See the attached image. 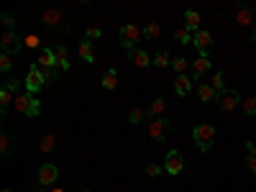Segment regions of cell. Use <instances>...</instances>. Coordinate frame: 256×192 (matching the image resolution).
<instances>
[{
    "instance_id": "cell-4",
    "label": "cell",
    "mask_w": 256,
    "mask_h": 192,
    "mask_svg": "<svg viewBox=\"0 0 256 192\" xmlns=\"http://www.w3.org/2000/svg\"><path fill=\"white\" fill-rule=\"evenodd\" d=\"M141 36H143V31L139 26H133V24H123L120 31H118V39H120V44H123V49H128V51H133V47L139 44Z\"/></svg>"
},
{
    "instance_id": "cell-5",
    "label": "cell",
    "mask_w": 256,
    "mask_h": 192,
    "mask_svg": "<svg viewBox=\"0 0 256 192\" xmlns=\"http://www.w3.org/2000/svg\"><path fill=\"white\" fill-rule=\"evenodd\" d=\"M0 47H3L5 54L16 56L21 49H23V39H21L16 31H3V36H0Z\"/></svg>"
},
{
    "instance_id": "cell-32",
    "label": "cell",
    "mask_w": 256,
    "mask_h": 192,
    "mask_svg": "<svg viewBox=\"0 0 256 192\" xmlns=\"http://www.w3.org/2000/svg\"><path fill=\"white\" fill-rule=\"evenodd\" d=\"M241 108H243V113H246L249 118L256 116V97H246V100L241 103Z\"/></svg>"
},
{
    "instance_id": "cell-15",
    "label": "cell",
    "mask_w": 256,
    "mask_h": 192,
    "mask_svg": "<svg viewBox=\"0 0 256 192\" xmlns=\"http://www.w3.org/2000/svg\"><path fill=\"white\" fill-rule=\"evenodd\" d=\"M190 90H192V80L187 74H177V80H174V93L185 97V95H190Z\"/></svg>"
},
{
    "instance_id": "cell-26",
    "label": "cell",
    "mask_w": 256,
    "mask_h": 192,
    "mask_svg": "<svg viewBox=\"0 0 256 192\" xmlns=\"http://www.w3.org/2000/svg\"><path fill=\"white\" fill-rule=\"evenodd\" d=\"M192 36H195V33L187 26H180L174 31V41H180V44H192Z\"/></svg>"
},
{
    "instance_id": "cell-42",
    "label": "cell",
    "mask_w": 256,
    "mask_h": 192,
    "mask_svg": "<svg viewBox=\"0 0 256 192\" xmlns=\"http://www.w3.org/2000/svg\"><path fill=\"white\" fill-rule=\"evenodd\" d=\"M77 192H93L90 187H80V190H77Z\"/></svg>"
},
{
    "instance_id": "cell-25",
    "label": "cell",
    "mask_w": 256,
    "mask_h": 192,
    "mask_svg": "<svg viewBox=\"0 0 256 192\" xmlns=\"http://www.w3.org/2000/svg\"><path fill=\"white\" fill-rule=\"evenodd\" d=\"M54 146H57V136H54V133H44L39 149H41L44 154H51V151H54Z\"/></svg>"
},
{
    "instance_id": "cell-13",
    "label": "cell",
    "mask_w": 256,
    "mask_h": 192,
    "mask_svg": "<svg viewBox=\"0 0 256 192\" xmlns=\"http://www.w3.org/2000/svg\"><path fill=\"white\" fill-rule=\"evenodd\" d=\"M36 67H41V70H57V54H54V49H41L39 51V59H36Z\"/></svg>"
},
{
    "instance_id": "cell-2",
    "label": "cell",
    "mask_w": 256,
    "mask_h": 192,
    "mask_svg": "<svg viewBox=\"0 0 256 192\" xmlns=\"http://www.w3.org/2000/svg\"><path fill=\"white\" fill-rule=\"evenodd\" d=\"M16 110L18 113H23L26 118H39L41 116V103H39V97L36 95H28V93H21L16 95Z\"/></svg>"
},
{
    "instance_id": "cell-23",
    "label": "cell",
    "mask_w": 256,
    "mask_h": 192,
    "mask_svg": "<svg viewBox=\"0 0 256 192\" xmlns=\"http://www.w3.org/2000/svg\"><path fill=\"white\" fill-rule=\"evenodd\" d=\"M149 113H151V118H164V113H166V100H164V97H157V100L149 105Z\"/></svg>"
},
{
    "instance_id": "cell-29",
    "label": "cell",
    "mask_w": 256,
    "mask_h": 192,
    "mask_svg": "<svg viewBox=\"0 0 256 192\" xmlns=\"http://www.w3.org/2000/svg\"><path fill=\"white\" fill-rule=\"evenodd\" d=\"M13 100H16V95L13 93H10V90H5V87H0V110H8V105L10 103H13Z\"/></svg>"
},
{
    "instance_id": "cell-21",
    "label": "cell",
    "mask_w": 256,
    "mask_h": 192,
    "mask_svg": "<svg viewBox=\"0 0 256 192\" xmlns=\"http://www.w3.org/2000/svg\"><path fill=\"white\" fill-rule=\"evenodd\" d=\"M54 54H57V64H59V70H62V72L70 70V54H67V47H64V44H59V47L54 49Z\"/></svg>"
},
{
    "instance_id": "cell-28",
    "label": "cell",
    "mask_w": 256,
    "mask_h": 192,
    "mask_svg": "<svg viewBox=\"0 0 256 192\" xmlns=\"http://www.w3.org/2000/svg\"><path fill=\"white\" fill-rule=\"evenodd\" d=\"M3 87L10 90L13 95H21V87H26V82H23V80H18V77H8V80L3 82Z\"/></svg>"
},
{
    "instance_id": "cell-10",
    "label": "cell",
    "mask_w": 256,
    "mask_h": 192,
    "mask_svg": "<svg viewBox=\"0 0 256 192\" xmlns=\"http://www.w3.org/2000/svg\"><path fill=\"white\" fill-rule=\"evenodd\" d=\"M182 169H185V156L180 151H169V154H166V159H164V172L166 174L177 177V174H182Z\"/></svg>"
},
{
    "instance_id": "cell-17",
    "label": "cell",
    "mask_w": 256,
    "mask_h": 192,
    "mask_svg": "<svg viewBox=\"0 0 256 192\" xmlns=\"http://www.w3.org/2000/svg\"><path fill=\"white\" fill-rule=\"evenodd\" d=\"M131 59H133V64H136L139 70H146L149 64H154V59H151V56L143 51V49H133V51H131Z\"/></svg>"
},
{
    "instance_id": "cell-44",
    "label": "cell",
    "mask_w": 256,
    "mask_h": 192,
    "mask_svg": "<svg viewBox=\"0 0 256 192\" xmlns=\"http://www.w3.org/2000/svg\"><path fill=\"white\" fill-rule=\"evenodd\" d=\"M3 192H13V190H8V187H5V190H3Z\"/></svg>"
},
{
    "instance_id": "cell-6",
    "label": "cell",
    "mask_w": 256,
    "mask_h": 192,
    "mask_svg": "<svg viewBox=\"0 0 256 192\" xmlns=\"http://www.w3.org/2000/svg\"><path fill=\"white\" fill-rule=\"evenodd\" d=\"M169 131H172V123L166 120V118H151V123H149V136L154 141L164 144L166 141V133H169Z\"/></svg>"
},
{
    "instance_id": "cell-40",
    "label": "cell",
    "mask_w": 256,
    "mask_h": 192,
    "mask_svg": "<svg viewBox=\"0 0 256 192\" xmlns=\"http://www.w3.org/2000/svg\"><path fill=\"white\" fill-rule=\"evenodd\" d=\"M246 169L251 174H256V156H246Z\"/></svg>"
},
{
    "instance_id": "cell-12",
    "label": "cell",
    "mask_w": 256,
    "mask_h": 192,
    "mask_svg": "<svg viewBox=\"0 0 256 192\" xmlns=\"http://www.w3.org/2000/svg\"><path fill=\"white\" fill-rule=\"evenodd\" d=\"M236 24H238V26H251V24H256V18H254V5H251V3L238 5V10H236Z\"/></svg>"
},
{
    "instance_id": "cell-27",
    "label": "cell",
    "mask_w": 256,
    "mask_h": 192,
    "mask_svg": "<svg viewBox=\"0 0 256 192\" xmlns=\"http://www.w3.org/2000/svg\"><path fill=\"white\" fill-rule=\"evenodd\" d=\"M103 87L105 90H118V72L116 70H108L103 74Z\"/></svg>"
},
{
    "instance_id": "cell-41",
    "label": "cell",
    "mask_w": 256,
    "mask_h": 192,
    "mask_svg": "<svg viewBox=\"0 0 256 192\" xmlns=\"http://www.w3.org/2000/svg\"><path fill=\"white\" fill-rule=\"evenodd\" d=\"M251 41L256 44V24H254V31H251Z\"/></svg>"
},
{
    "instance_id": "cell-16",
    "label": "cell",
    "mask_w": 256,
    "mask_h": 192,
    "mask_svg": "<svg viewBox=\"0 0 256 192\" xmlns=\"http://www.w3.org/2000/svg\"><path fill=\"white\" fill-rule=\"evenodd\" d=\"M197 97L203 100V103H215L218 93L213 90V85H210V82H200V87H197Z\"/></svg>"
},
{
    "instance_id": "cell-19",
    "label": "cell",
    "mask_w": 256,
    "mask_h": 192,
    "mask_svg": "<svg viewBox=\"0 0 256 192\" xmlns=\"http://www.w3.org/2000/svg\"><path fill=\"white\" fill-rule=\"evenodd\" d=\"M77 54L82 56V62L87 64H95V54H93V41H80V47H77Z\"/></svg>"
},
{
    "instance_id": "cell-24",
    "label": "cell",
    "mask_w": 256,
    "mask_h": 192,
    "mask_svg": "<svg viewBox=\"0 0 256 192\" xmlns=\"http://www.w3.org/2000/svg\"><path fill=\"white\" fill-rule=\"evenodd\" d=\"M154 67H159V70H164V67H172V56L166 49H159L157 54H154Z\"/></svg>"
},
{
    "instance_id": "cell-9",
    "label": "cell",
    "mask_w": 256,
    "mask_h": 192,
    "mask_svg": "<svg viewBox=\"0 0 256 192\" xmlns=\"http://www.w3.org/2000/svg\"><path fill=\"white\" fill-rule=\"evenodd\" d=\"M36 179H39L41 187L57 185V179H59V169H57V164H41L39 172H36Z\"/></svg>"
},
{
    "instance_id": "cell-36",
    "label": "cell",
    "mask_w": 256,
    "mask_h": 192,
    "mask_svg": "<svg viewBox=\"0 0 256 192\" xmlns=\"http://www.w3.org/2000/svg\"><path fill=\"white\" fill-rule=\"evenodd\" d=\"M23 47H28V49H39V47H41V39L36 36V33H28V36L23 39Z\"/></svg>"
},
{
    "instance_id": "cell-37",
    "label": "cell",
    "mask_w": 256,
    "mask_h": 192,
    "mask_svg": "<svg viewBox=\"0 0 256 192\" xmlns=\"http://www.w3.org/2000/svg\"><path fill=\"white\" fill-rule=\"evenodd\" d=\"M85 39H87V41H95V39L100 41V39H103V31H100L97 26H90V28L85 31Z\"/></svg>"
},
{
    "instance_id": "cell-33",
    "label": "cell",
    "mask_w": 256,
    "mask_h": 192,
    "mask_svg": "<svg viewBox=\"0 0 256 192\" xmlns=\"http://www.w3.org/2000/svg\"><path fill=\"white\" fill-rule=\"evenodd\" d=\"M10 70H13V56H10V54H0V72H10Z\"/></svg>"
},
{
    "instance_id": "cell-11",
    "label": "cell",
    "mask_w": 256,
    "mask_h": 192,
    "mask_svg": "<svg viewBox=\"0 0 256 192\" xmlns=\"http://www.w3.org/2000/svg\"><path fill=\"white\" fill-rule=\"evenodd\" d=\"M210 64H213V62H210L208 56H197L195 62H190V67H192L190 80H192V82H200V80H203V77L210 72Z\"/></svg>"
},
{
    "instance_id": "cell-39",
    "label": "cell",
    "mask_w": 256,
    "mask_h": 192,
    "mask_svg": "<svg viewBox=\"0 0 256 192\" xmlns=\"http://www.w3.org/2000/svg\"><path fill=\"white\" fill-rule=\"evenodd\" d=\"M243 149H246V156H256V144L254 141H246V144H243Z\"/></svg>"
},
{
    "instance_id": "cell-34",
    "label": "cell",
    "mask_w": 256,
    "mask_h": 192,
    "mask_svg": "<svg viewBox=\"0 0 256 192\" xmlns=\"http://www.w3.org/2000/svg\"><path fill=\"white\" fill-rule=\"evenodd\" d=\"M162 33V26L159 24H149V26H143V36L146 39H157Z\"/></svg>"
},
{
    "instance_id": "cell-38",
    "label": "cell",
    "mask_w": 256,
    "mask_h": 192,
    "mask_svg": "<svg viewBox=\"0 0 256 192\" xmlns=\"http://www.w3.org/2000/svg\"><path fill=\"white\" fill-rule=\"evenodd\" d=\"M0 21H3V26H5V31H16V21H13V18H10L8 13H3V16H0Z\"/></svg>"
},
{
    "instance_id": "cell-8",
    "label": "cell",
    "mask_w": 256,
    "mask_h": 192,
    "mask_svg": "<svg viewBox=\"0 0 256 192\" xmlns=\"http://www.w3.org/2000/svg\"><path fill=\"white\" fill-rule=\"evenodd\" d=\"M215 103H218V108L223 110V113H231V110H236L243 100H241V95L236 93V90H226V93H220L215 97Z\"/></svg>"
},
{
    "instance_id": "cell-30",
    "label": "cell",
    "mask_w": 256,
    "mask_h": 192,
    "mask_svg": "<svg viewBox=\"0 0 256 192\" xmlns=\"http://www.w3.org/2000/svg\"><path fill=\"white\" fill-rule=\"evenodd\" d=\"M210 85H213V90L220 95V93H226V82H223V72H215L213 77H210Z\"/></svg>"
},
{
    "instance_id": "cell-3",
    "label": "cell",
    "mask_w": 256,
    "mask_h": 192,
    "mask_svg": "<svg viewBox=\"0 0 256 192\" xmlns=\"http://www.w3.org/2000/svg\"><path fill=\"white\" fill-rule=\"evenodd\" d=\"M23 82H26V93H28V95H39L41 90L49 85L47 77H44V70H41V67H36V64L28 67V74H26Z\"/></svg>"
},
{
    "instance_id": "cell-20",
    "label": "cell",
    "mask_w": 256,
    "mask_h": 192,
    "mask_svg": "<svg viewBox=\"0 0 256 192\" xmlns=\"http://www.w3.org/2000/svg\"><path fill=\"white\" fill-rule=\"evenodd\" d=\"M146 118H151L149 108H133V110L128 113V123H131V126H139V123H143Z\"/></svg>"
},
{
    "instance_id": "cell-43",
    "label": "cell",
    "mask_w": 256,
    "mask_h": 192,
    "mask_svg": "<svg viewBox=\"0 0 256 192\" xmlns=\"http://www.w3.org/2000/svg\"><path fill=\"white\" fill-rule=\"evenodd\" d=\"M49 192H64V190H59V187H57V190H49Z\"/></svg>"
},
{
    "instance_id": "cell-14",
    "label": "cell",
    "mask_w": 256,
    "mask_h": 192,
    "mask_svg": "<svg viewBox=\"0 0 256 192\" xmlns=\"http://www.w3.org/2000/svg\"><path fill=\"white\" fill-rule=\"evenodd\" d=\"M41 24L44 26H62V13H59V10L57 8H47V10H44V13H41Z\"/></svg>"
},
{
    "instance_id": "cell-7",
    "label": "cell",
    "mask_w": 256,
    "mask_h": 192,
    "mask_svg": "<svg viewBox=\"0 0 256 192\" xmlns=\"http://www.w3.org/2000/svg\"><path fill=\"white\" fill-rule=\"evenodd\" d=\"M192 44H195V49H197V56H208L210 49H213V33L205 31V28H200V31H195Z\"/></svg>"
},
{
    "instance_id": "cell-35",
    "label": "cell",
    "mask_w": 256,
    "mask_h": 192,
    "mask_svg": "<svg viewBox=\"0 0 256 192\" xmlns=\"http://www.w3.org/2000/svg\"><path fill=\"white\" fill-rule=\"evenodd\" d=\"M162 172H164V167H162V164H157V162H149V164H146V174H149V177L157 179Z\"/></svg>"
},
{
    "instance_id": "cell-22",
    "label": "cell",
    "mask_w": 256,
    "mask_h": 192,
    "mask_svg": "<svg viewBox=\"0 0 256 192\" xmlns=\"http://www.w3.org/2000/svg\"><path fill=\"white\" fill-rule=\"evenodd\" d=\"M185 26L190 28L192 33L200 31V13H197V10H192V8H190V10H185Z\"/></svg>"
},
{
    "instance_id": "cell-1",
    "label": "cell",
    "mask_w": 256,
    "mask_h": 192,
    "mask_svg": "<svg viewBox=\"0 0 256 192\" xmlns=\"http://www.w3.org/2000/svg\"><path fill=\"white\" fill-rule=\"evenodd\" d=\"M192 139H195L200 151H210L213 144H215V128L210 126V123H197L192 128Z\"/></svg>"
},
{
    "instance_id": "cell-31",
    "label": "cell",
    "mask_w": 256,
    "mask_h": 192,
    "mask_svg": "<svg viewBox=\"0 0 256 192\" xmlns=\"http://www.w3.org/2000/svg\"><path fill=\"white\" fill-rule=\"evenodd\" d=\"M187 67H190V62H187L185 56H174V59H172V70H174L177 74H185Z\"/></svg>"
},
{
    "instance_id": "cell-18",
    "label": "cell",
    "mask_w": 256,
    "mask_h": 192,
    "mask_svg": "<svg viewBox=\"0 0 256 192\" xmlns=\"http://www.w3.org/2000/svg\"><path fill=\"white\" fill-rule=\"evenodd\" d=\"M0 154H3L5 159H8V156H13V154H16L13 139H10V133H8V131H3V133H0Z\"/></svg>"
}]
</instances>
